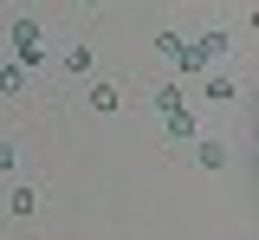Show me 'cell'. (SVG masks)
<instances>
[{"mask_svg":"<svg viewBox=\"0 0 259 240\" xmlns=\"http://www.w3.org/2000/svg\"><path fill=\"white\" fill-rule=\"evenodd\" d=\"M117 104H123L117 85H91V110H117Z\"/></svg>","mask_w":259,"mask_h":240,"instance_id":"obj_4","label":"cell"},{"mask_svg":"<svg viewBox=\"0 0 259 240\" xmlns=\"http://www.w3.org/2000/svg\"><path fill=\"white\" fill-rule=\"evenodd\" d=\"M7 208H13V214H32V208H39V188H13V202H7Z\"/></svg>","mask_w":259,"mask_h":240,"instance_id":"obj_10","label":"cell"},{"mask_svg":"<svg viewBox=\"0 0 259 240\" xmlns=\"http://www.w3.org/2000/svg\"><path fill=\"white\" fill-rule=\"evenodd\" d=\"M201 169H227V143H214V137L201 143Z\"/></svg>","mask_w":259,"mask_h":240,"instance_id":"obj_7","label":"cell"},{"mask_svg":"<svg viewBox=\"0 0 259 240\" xmlns=\"http://www.w3.org/2000/svg\"><path fill=\"white\" fill-rule=\"evenodd\" d=\"M233 91H240V85H233L227 71H214V78H207V98H214V104H227V98H233Z\"/></svg>","mask_w":259,"mask_h":240,"instance_id":"obj_8","label":"cell"},{"mask_svg":"<svg viewBox=\"0 0 259 240\" xmlns=\"http://www.w3.org/2000/svg\"><path fill=\"white\" fill-rule=\"evenodd\" d=\"M65 71L84 78V71H91V46H71V52H65Z\"/></svg>","mask_w":259,"mask_h":240,"instance_id":"obj_6","label":"cell"},{"mask_svg":"<svg viewBox=\"0 0 259 240\" xmlns=\"http://www.w3.org/2000/svg\"><path fill=\"white\" fill-rule=\"evenodd\" d=\"M194 46H201V59L214 65V59H227V52H233V33H227V26H214V33H201V39H194Z\"/></svg>","mask_w":259,"mask_h":240,"instance_id":"obj_2","label":"cell"},{"mask_svg":"<svg viewBox=\"0 0 259 240\" xmlns=\"http://www.w3.org/2000/svg\"><path fill=\"white\" fill-rule=\"evenodd\" d=\"M162 110V117H168V110H182V85H156V98H149Z\"/></svg>","mask_w":259,"mask_h":240,"instance_id":"obj_5","label":"cell"},{"mask_svg":"<svg viewBox=\"0 0 259 240\" xmlns=\"http://www.w3.org/2000/svg\"><path fill=\"white\" fill-rule=\"evenodd\" d=\"M162 124H168V137H175V143H182V137H201V130H194V110H188V104H182V110H168Z\"/></svg>","mask_w":259,"mask_h":240,"instance_id":"obj_3","label":"cell"},{"mask_svg":"<svg viewBox=\"0 0 259 240\" xmlns=\"http://www.w3.org/2000/svg\"><path fill=\"white\" fill-rule=\"evenodd\" d=\"M13 59H20L26 71L46 59V39H39V26H32V20H13Z\"/></svg>","mask_w":259,"mask_h":240,"instance_id":"obj_1","label":"cell"},{"mask_svg":"<svg viewBox=\"0 0 259 240\" xmlns=\"http://www.w3.org/2000/svg\"><path fill=\"white\" fill-rule=\"evenodd\" d=\"M0 91H7V98H20V91H26V71L7 65V71H0Z\"/></svg>","mask_w":259,"mask_h":240,"instance_id":"obj_9","label":"cell"}]
</instances>
